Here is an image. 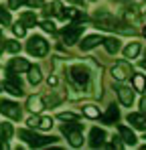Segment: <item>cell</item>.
<instances>
[{
    "instance_id": "29",
    "label": "cell",
    "mask_w": 146,
    "mask_h": 150,
    "mask_svg": "<svg viewBox=\"0 0 146 150\" xmlns=\"http://www.w3.org/2000/svg\"><path fill=\"white\" fill-rule=\"evenodd\" d=\"M12 30H14V35H16V37H24V33H26V30H24V25H23V23H21V25L16 23V25L12 26Z\"/></svg>"
},
{
    "instance_id": "4",
    "label": "cell",
    "mask_w": 146,
    "mask_h": 150,
    "mask_svg": "<svg viewBox=\"0 0 146 150\" xmlns=\"http://www.w3.org/2000/svg\"><path fill=\"white\" fill-rule=\"evenodd\" d=\"M26 49L30 55H37V57H45L49 51V43L43 39V37H39V35H35V37H30L28 39V45H26Z\"/></svg>"
},
{
    "instance_id": "8",
    "label": "cell",
    "mask_w": 146,
    "mask_h": 150,
    "mask_svg": "<svg viewBox=\"0 0 146 150\" xmlns=\"http://www.w3.org/2000/svg\"><path fill=\"white\" fill-rule=\"evenodd\" d=\"M81 33H83V26H67L63 30V41L67 45H73V43H77V39H79Z\"/></svg>"
},
{
    "instance_id": "31",
    "label": "cell",
    "mask_w": 146,
    "mask_h": 150,
    "mask_svg": "<svg viewBox=\"0 0 146 150\" xmlns=\"http://www.w3.org/2000/svg\"><path fill=\"white\" fill-rule=\"evenodd\" d=\"M2 136H4V140H8V138L12 136V128H10V124L2 126Z\"/></svg>"
},
{
    "instance_id": "30",
    "label": "cell",
    "mask_w": 146,
    "mask_h": 150,
    "mask_svg": "<svg viewBox=\"0 0 146 150\" xmlns=\"http://www.w3.org/2000/svg\"><path fill=\"white\" fill-rule=\"evenodd\" d=\"M0 23H4V25H8V23H10V14H8L2 6H0Z\"/></svg>"
},
{
    "instance_id": "7",
    "label": "cell",
    "mask_w": 146,
    "mask_h": 150,
    "mask_svg": "<svg viewBox=\"0 0 146 150\" xmlns=\"http://www.w3.org/2000/svg\"><path fill=\"white\" fill-rule=\"evenodd\" d=\"M130 75H132V67H130L126 61H120V63H116V65L112 67V77H114V79H118V81L128 79Z\"/></svg>"
},
{
    "instance_id": "19",
    "label": "cell",
    "mask_w": 146,
    "mask_h": 150,
    "mask_svg": "<svg viewBox=\"0 0 146 150\" xmlns=\"http://www.w3.org/2000/svg\"><path fill=\"white\" fill-rule=\"evenodd\" d=\"M138 53H140V43H136V41H134V43H130V45L124 49V55H126V59H134Z\"/></svg>"
},
{
    "instance_id": "3",
    "label": "cell",
    "mask_w": 146,
    "mask_h": 150,
    "mask_svg": "<svg viewBox=\"0 0 146 150\" xmlns=\"http://www.w3.org/2000/svg\"><path fill=\"white\" fill-rule=\"evenodd\" d=\"M63 134L67 136V140H69V144H71L73 148H79V146L83 144L81 124H77V122H73V124H65V126H63Z\"/></svg>"
},
{
    "instance_id": "34",
    "label": "cell",
    "mask_w": 146,
    "mask_h": 150,
    "mask_svg": "<svg viewBox=\"0 0 146 150\" xmlns=\"http://www.w3.org/2000/svg\"><path fill=\"white\" fill-rule=\"evenodd\" d=\"M39 120H41L39 116H33V118H28V122H26V124L30 126V128H37V126H39Z\"/></svg>"
},
{
    "instance_id": "21",
    "label": "cell",
    "mask_w": 146,
    "mask_h": 150,
    "mask_svg": "<svg viewBox=\"0 0 146 150\" xmlns=\"http://www.w3.org/2000/svg\"><path fill=\"white\" fill-rule=\"evenodd\" d=\"M47 12H49V14L53 12V14H55V16H59V18H65V12H63V6H61V2H57V0H55V2H53V4L49 6V10H47Z\"/></svg>"
},
{
    "instance_id": "10",
    "label": "cell",
    "mask_w": 146,
    "mask_h": 150,
    "mask_svg": "<svg viewBox=\"0 0 146 150\" xmlns=\"http://www.w3.org/2000/svg\"><path fill=\"white\" fill-rule=\"evenodd\" d=\"M128 122L138 130H146V114H128Z\"/></svg>"
},
{
    "instance_id": "11",
    "label": "cell",
    "mask_w": 146,
    "mask_h": 150,
    "mask_svg": "<svg viewBox=\"0 0 146 150\" xmlns=\"http://www.w3.org/2000/svg\"><path fill=\"white\" fill-rule=\"evenodd\" d=\"M26 108L37 114V112H41V110L45 108V100H43L41 96H30V98L26 100Z\"/></svg>"
},
{
    "instance_id": "22",
    "label": "cell",
    "mask_w": 146,
    "mask_h": 150,
    "mask_svg": "<svg viewBox=\"0 0 146 150\" xmlns=\"http://www.w3.org/2000/svg\"><path fill=\"white\" fill-rule=\"evenodd\" d=\"M21 23H23L24 26H35L37 25V16H35L33 12H24L23 16H21Z\"/></svg>"
},
{
    "instance_id": "13",
    "label": "cell",
    "mask_w": 146,
    "mask_h": 150,
    "mask_svg": "<svg viewBox=\"0 0 146 150\" xmlns=\"http://www.w3.org/2000/svg\"><path fill=\"white\" fill-rule=\"evenodd\" d=\"M118 118H120V112H118V108H116V105H110V108H108V112L101 116V122H103V124H114Z\"/></svg>"
},
{
    "instance_id": "41",
    "label": "cell",
    "mask_w": 146,
    "mask_h": 150,
    "mask_svg": "<svg viewBox=\"0 0 146 150\" xmlns=\"http://www.w3.org/2000/svg\"><path fill=\"white\" fill-rule=\"evenodd\" d=\"M67 2H73V4H79L81 0H67Z\"/></svg>"
},
{
    "instance_id": "33",
    "label": "cell",
    "mask_w": 146,
    "mask_h": 150,
    "mask_svg": "<svg viewBox=\"0 0 146 150\" xmlns=\"http://www.w3.org/2000/svg\"><path fill=\"white\" fill-rule=\"evenodd\" d=\"M43 30H47V33H55V25L49 23V21H45V23H43Z\"/></svg>"
},
{
    "instance_id": "23",
    "label": "cell",
    "mask_w": 146,
    "mask_h": 150,
    "mask_svg": "<svg viewBox=\"0 0 146 150\" xmlns=\"http://www.w3.org/2000/svg\"><path fill=\"white\" fill-rule=\"evenodd\" d=\"M134 87H136L138 91H144V89H146V79H144V75H140V73L134 75Z\"/></svg>"
},
{
    "instance_id": "42",
    "label": "cell",
    "mask_w": 146,
    "mask_h": 150,
    "mask_svg": "<svg viewBox=\"0 0 146 150\" xmlns=\"http://www.w3.org/2000/svg\"><path fill=\"white\" fill-rule=\"evenodd\" d=\"M142 21H144V23H146V10H144V14H142Z\"/></svg>"
},
{
    "instance_id": "35",
    "label": "cell",
    "mask_w": 146,
    "mask_h": 150,
    "mask_svg": "<svg viewBox=\"0 0 146 150\" xmlns=\"http://www.w3.org/2000/svg\"><path fill=\"white\" fill-rule=\"evenodd\" d=\"M26 4L35 8V6H43V0H26Z\"/></svg>"
},
{
    "instance_id": "32",
    "label": "cell",
    "mask_w": 146,
    "mask_h": 150,
    "mask_svg": "<svg viewBox=\"0 0 146 150\" xmlns=\"http://www.w3.org/2000/svg\"><path fill=\"white\" fill-rule=\"evenodd\" d=\"M59 118L67 122V120H75V114H69V112H61V114H59Z\"/></svg>"
},
{
    "instance_id": "6",
    "label": "cell",
    "mask_w": 146,
    "mask_h": 150,
    "mask_svg": "<svg viewBox=\"0 0 146 150\" xmlns=\"http://www.w3.org/2000/svg\"><path fill=\"white\" fill-rule=\"evenodd\" d=\"M0 112H2L4 116L12 118V120H18V118H21V108H18L14 101H10V100H2L0 101Z\"/></svg>"
},
{
    "instance_id": "12",
    "label": "cell",
    "mask_w": 146,
    "mask_h": 150,
    "mask_svg": "<svg viewBox=\"0 0 146 150\" xmlns=\"http://www.w3.org/2000/svg\"><path fill=\"white\" fill-rule=\"evenodd\" d=\"M103 140H106V132L99 130V128H94L91 134H89V144H91L94 148H97V146L103 144Z\"/></svg>"
},
{
    "instance_id": "45",
    "label": "cell",
    "mask_w": 146,
    "mask_h": 150,
    "mask_svg": "<svg viewBox=\"0 0 146 150\" xmlns=\"http://www.w3.org/2000/svg\"><path fill=\"white\" fill-rule=\"evenodd\" d=\"M0 37H2V30H0Z\"/></svg>"
},
{
    "instance_id": "36",
    "label": "cell",
    "mask_w": 146,
    "mask_h": 150,
    "mask_svg": "<svg viewBox=\"0 0 146 150\" xmlns=\"http://www.w3.org/2000/svg\"><path fill=\"white\" fill-rule=\"evenodd\" d=\"M8 6L14 10V8H18V6H21V0H8Z\"/></svg>"
},
{
    "instance_id": "17",
    "label": "cell",
    "mask_w": 146,
    "mask_h": 150,
    "mask_svg": "<svg viewBox=\"0 0 146 150\" xmlns=\"http://www.w3.org/2000/svg\"><path fill=\"white\" fill-rule=\"evenodd\" d=\"M101 43H103L106 51H108V53H112V55L120 51V41H118V39H112V37H110V39H103Z\"/></svg>"
},
{
    "instance_id": "14",
    "label": "cell",
    "mask_w": 146,
    "mask_h": 150,
    "mask_svg": "<svg viewBox=\"0 0 146 150\" xmlns=\"http://www.w3.org/2000/svg\"><path fill=\"white\" fill-rule=\"evenodd\" d=\"M101 41H103V39H101L99 35H89V37H85L79 45H81V49H83V51H89V49H94L97 43H101Z\"/></svg>"
},
{
    "instance_id": "9",
    "label": "cell",
    "mask_w": 146,
    "mask_h": 150,
    "mask_svg": "<svg viewBox=\"0 0 146 150\" xmlns=\"http://www.w3.org/2000/svg\"><path fill=\"white\" fill-rule=\"evenodd\" d=\"M118 98H120L122 105H132L134 103V91L130 87H118Z\"/></svg>"
},
{
    "instance_id": "2",
    "label": "cell",
    "mask_w": 146,
    "mask_h": 150,
    "mask_svg": "<svg viewBox=\"0 0 146 150\" xmlns=\"http://www.w3.org/2000/svg\"><path fill=\"white\" fill-rule=\"evenodd\" d=\"M69 79L75 85H79V87H89L91 73H89V69L85 65H73L71 69H69Z\"/></svg>"
},
{
    "instance_id": "44",
    "label": "cell",
    "mask_w": 146,
    "mask_h": 150,
    "mask_svg": "<svg viewBox=\"0 0 146 150\" xmlns=\"http://www.w3.org/2000/svg\"><path fill=\"white\" fill-rule=\"evenodd\" d=\"M144 37H146V28H144Z\"/></svg>"
},
{
    "instance_id": "40",
    "label": "cell",
    "mask_w": 146,
    "mask_h": 150,
    "mask_svg": "<svg viewBox=\"0 0 146 150\" xmlns=\"http://www.w3.org/2000/svg\"><path fill=\"white\" fill-rule=\"evenodd\" d=\"M4 51V41H2V37H0V53Z\"/></svg>"
},
{
    "instance_id": "18",
    "label": "cell",
    "mask_w": 146,
    "mask_h": 150,
    "mask_svg": "<svg viewBox=\"0 0 146 150\" xmlns=\"http://www.w3.org/2000/svg\"><path fill=\"white\" fill-rule=\"evenodd\" d=\"M4 89L8 91V93H12V96H16V98H21L23 96V87L21 85H16V83H12V81H4Z\"/></svg>"
},
{
    "instance_id": "15",
    "label": "cell",
    "mask_w": 146,
    "mask_h": 150,
    "mask_svg": "<svg viewBox=\"0 0 146 150\" xmlns=\"http://www.w3.org/2000/svg\"><path fill=\"white\" fill-rule=\"evenodd\" d=\"M120 136H122V140H124V144H128V146H134L136 144V136H134V132L130 128L120 126Z\"/></svg>"
},
{
    "instance_id": "25",
    "label": "cell",
    "mask_w": 146,
    "mask_h": 150,
    "mask_svg": "<svg viewBox=\"0 0 146 150\" xmlns=\"http://www.w3.org/2000/svg\"><path fill=\"white\" fill-rule=\"evenodd\" d=\"M83 114H85L87 118H99V110H97L96 105H85V108H83Z\"/></svg>"
},
{
    "instance_id": "38",
    "label": "cell",
    "mask_w": 146,
    "mask_h": 150,
    "mask_svg": "<svg viewBox=\"0 0 146 150\" xmlns=\"http://www.w3.org/2000/svg\"><path fill=\"white\" fill-rule=\"evenodd\" d=\"M122 138H114V142H112V146L114 148H122V142H120Z\"/></svg>"
},
{
    "instance_id": "20",
    "label": "cell",
    "mask_w": 146,
    "mask_h": 150,
    "mask_svg": "<svg viewBox=\"0 0 146 150\" xmlns=\"http://www.w3.org/2000/svg\"><path fill=\"white\" fill-rule=\"evenodd\" d=\"M28 81H30L33 85H37V83L41 81V69H39L37 65L28 67Z\"/></svg>"
},
{
    "instance_id": "28",
    "label": "cell",
    "mask_w": 146,
    "mask_h": 150,
    "mask_svg": "<svg viewBox=\"0 0 146 150\" xmlns=\"http://www.w3.org/2000/svg\"><path fill=\"white\" fill-rule=\"evenodd\" d=\"M136 10H138V8H128V10H126V14H124V18H126L128 23L136 21V18H138V12H136Z\"/></svg>"
},
{
    "instance_id": "46",
    "label": "cell",
    "mask_w": 146,
    "mask_h": 150,
    "mask_svg": "<svg viewBox=\"0 0 146 150\" xmlns=\"http://www.w3.org/2000/svg\"><path fill=\"white\" fill-rule=\"evenodd\" d=\"M122 2H124V0H122Z\"/></svg>"
},
{
    "instance_id": "27",
    "label": "cell",
    "mask_w": 146,
    "mask_h": 150,
    "mask_svg": "<svg viewBox=\"0 0 146 150\" xmlns=\"http://www.w3.org/2000/svg\"><path fill=\"white\" fill-rule=\"evenodd\" d=\"M37 128H41V130H51V128H53V118H41Z\"/></svg>"
},
{
    "instance_id": "43",
    "label": "cell",
    "mask_w": 146,
    "mask_h": 150,
    "mask_svg": "<svg viewBox=\"0 0 146 150\" xmlns=\"http://www.w3.org/2000/svg\"><path fill=\"white\" fill-rule=\"evenodd\" d=\"M142 67H144V69H146V61H144V63H142Z\"/></svg>"
},
{
    "instance_id": "16",
    "label": "cell",
    "mask_w": 146,
    "mask_h": 150,
    "mask_svg": "<svg viewBox=\"0 0 146 150\" xmlns=\"http://www.w3.org/2000/svg\"><path fill=\"white\" fill-rule=\"evenodd\" d=\"M28 67H30V65H28L24 59H21V57H18V59H12V61L8 63V69H10V71H18V73H21V71H28Z\"/></svg>"
},
{
    "instance_id": "24",
    "label": "cell",
    "mask_w": 146,
    "mask_h": 150,
    "mask_svg": "<svg viewBox=\"0 0 146 150\" xmlns=\"http://www.w3.org/2000/svg\"><path fill=\"white\" fill-rule=\"evenodd\" d=\"M65 18H71V21H79V18H83V12H79L77 8H67V12H65Z\"/></svg>"
},
{
    "instance_id": "37",
    "label": "cell",
    "mask_w": 146,
    "mask_h": 150,
    "mask_svg": "<svg viewBox=\"0 0 146 150\" xmlns=\"http://www.w3.org/2000/svg\"><path fill=\"white\" fill-rule=\"evenodd\" d=\"M47 83H49V85H57V83H59V79H57V77H55V75H49Z\"/></svg>"
},
{
    "instance_id": "26",
    "label": "cell",
    "mask_w": 146,
    "mask_h": 150,
    "mask_svg": "<svg viewBox=\"0 0 146 150\" xmlns=\"http://www.w3.org/2000/svg\"><path fill=\"white\" fill-rule=\"evenodd\" d=\"M6 45H4V49L10 51V53H18L21 51V43H16V41H4Z\"/></svg>"
},
{
    "instance_id": "39",
    "label": "cell",
    "mask_w": 146,
    "mask_h": 150,
    "mask_svg": "<svg viewBox=\"0 0 146 150\" xmlns=\"http://www.w3.org/2000/svg\"><path fill=\"white\" fill-rule=\"evenodd\" d=\"M140 108L146 112V98H142V101H140Z\"/></svg>"
},
{
    "instance_id": "1",
    "label": "cell",
    "mask_w": 146,
    "mask_h": 150,
    "mask_svg": "<svg viewBox=\"0 0 146 150\" xmlns=\"http://www.w3.org/2000/svg\"><path fill=\"white\" fill-rule=\"evenodd\" d=\"M18 136L23 138L28 146H33V148L47 146V144H53V142L57 140V138H53V136H39V134H35V132H30V130H21Z\"/></svg>"
},
{
    "instance_id": "5",
    "label": "cell",
    "mask_w": 146,
    "mask_h": 150,
    "mask_svg": "<svg viewBox=\"0 0 146 150\" xmlns=\"http://www.w3.org/2000/svg\"><path fill=\"white\" fill-rule=\"evenodd\" d=\"M94 18H96V26L101 28V30H116V26H118L116 18L110 12H106V10H97L94 14Z\"/></svg>"
}]
</instances>
